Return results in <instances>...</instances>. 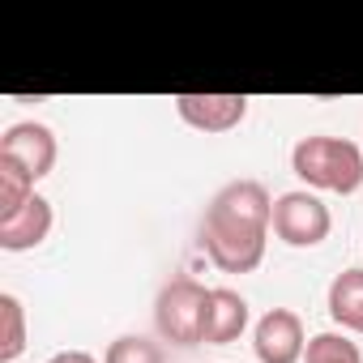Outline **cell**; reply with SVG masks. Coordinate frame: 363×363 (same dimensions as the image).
<instances>
[{"instance_id": "obj_1", "label": "cell", "mask_w": 363, "mask_h": 363, "mask_svg": "<svg viewBox=\"0 0 363 363\" xmlns=\"http://www.w3.org/2000/svg\"><path fill=\"white\" fill-rule=\"evenodd\" d=\"M274 197L261 179H231L201 218V248L223 274H252L265 261Z\"/></svg>"}, {"instance_id": "obj_2", "label": "cell", "mask_w": 363, "mask_h": 363, "mask_svg": "<svg viewBox=\"0 0 363 363\" xmlns=\"http://www.w3.org/2000/svg\"><path fill=\"white\" fill-rule=\"evenodd\" d=\"M291 171L303 179L308 189L320 193H342L350 197L363 184V150L346 137H329V133H312L299 137L291 150Z\"/></svg>"}, {"instance_id": "obj_3", "label": "cell", "mask_w": 363, "mask_h": 363, "mask_svg": "<svg viewBox=\"0 0 363 363\" xmlns=\"http://www.w3.org/2000/svg\"><path fill=\"white\" fill-rule=\"evenodd\" d=\"M206 303H210V291L197 282V278H171L158 299H154V325L162 333V342H175V346H197L201 342V325H206Z\"/></svg>"}, {"instance_id": "obj_4", "label": "cell", "mask_w": 363, "mask_h": 363, "mask_svg": "<svg viewBox=\"0 0 363 363\" xmlns=\"http://www.w3.org/2000/svg\"><path fill=\"white\" fill-rule=\"evenodd\" d=\"M274 235L282 240V244H291V248H316L325 235H329V227H333V218H329V206L316 197V193H308V189H295V193H282L278 201H274Z\"/></svg>"}, {"instance_id": "obj_5", "label": "cell", "mask_w": 363, "mask_h": 363, "mask_svg": "<svg viewBox=\"0 0 363 363\" xmlns=\"http://www.w3.org/2000/svg\"><path fill=\"white\" fill-rule=\"evenodd\" d=\"M0 158L18 162L39 184V179L52 175V167H56V133L48 124H39V120H18V124H9L0 133Z\"/></svg>"}, {"instance_id": "obj_6", "label": "cell", "mask_w": 363, "mask_h": 363, "mask_svg": "<svg viewBox=\"0 0 363 363\" xmlns=\"http://www.w3.org/2000/svg\"><path fill=\"white\" fill-rule=\"evenodd\" d=\"M252 350L261 363H299L308 350L303 320L291 308H269L252 329Z\"/></svg>"}, {"instance_id": "obj_7", "label": "cell", "mask_w": 363, "mask_h": 363, "mask_svg": "<svg viewBox=\"0 0 363 363\" xmlns=\"http://www.w3.org/2000/svg\"><path fill=\"white\" fill-rule=\"evenodd\" d=\"M175 111L197 133H231L248 116L244 94H175Z\"/></svg>"}, {"instance_id": "obj_8", "label": "cell", "mask_w": 363, "mask_h": 363, "mask_svg": "<svg viewBox=\"0 0 363 363\" xmlns=\"http://www.w3.org/2000/svg\"><path fill=\"white\" fill-rule=\"evenodd\" d=\"M52 223H56L52 201L35 193L18 214L0 218V248H5V252H30V248H39L52 235Z\"/></svg>"}, {"instance_id": "obj_9", "label": "cell", "mask_w": 363, "mask_h": 363, "mask_svg": "<svg viewBox=\"0 0 363 363\" xmlns=\"http://www.w3.org/2000/svg\"><path fill=\"white\" fill-rule=\"evenodd\" d=\"M248 329V299L231 286H214L210 303H206V325H201V342L206 346H227Z\"/></svg>"}, {"instance_id": "obj_10", "label": "cell", "mask_w": 363, "mask_h": 363, "mask_svg": "<svg viewBox=\"0 0 363 363\" xmlns=\"http://www.w3.org/2000/svg\"><path fill=\"white\" fill-rule=\"evenodd\" d=\"M329 316L333 325L363 333V269H342L329 282Z\"/></svg>"}, {"instance_id": "obj_11", "label": "cell", "mask_w": 363, "mask_h": 363, "mask_svg": "<svg viewBox=\"0 0 363 363\" xmlns=\"http://www.w3.org/2000/svg\"><path fill=\"white\" fill-rule=\"evenodd\" d=\"M26 350V308L18 295H0V363H18Z\"/></svg>"}, {"instance_id": "obj_12", "label": "cell", "mask_w": 363, "mask_h": 363, "mask_svg": "<svg viewBox=\"0 0 363 363\" xmlns=\"http://www.w3.org/2000/svg\"><path fill=\"white\" fill-rule=\"evenodd\" d=\"M35 197V179L18 167V162H9V158H0V218H9V214H18L26 201Z\"/></svg>"}, {"instance_id": "obj_13", "label": "cell", "mask_w": 363, "mask_h": 363, "mask_svg": "<svg viewBox=\"0 0 363 363\" xmlns=\"http://www.w3.org/2000/svg\"><path fill=\"white\" fill-rule=\"evenodd\" d=\"M303 363H363V350L346 337V333H316L308 337V350H303Z\"/></svg>"}, {"instance_id": "obj_14", "label": "cell", "mask_w": 363, "mask_h": 363, "mask_svg": "<svg viewBox=\"0 0 363 363\" xmlns=\"http://www.w3.org/2000/svg\"><path fill=\"white\" fill-rule=\"evenodd\" d=\"M103 363H167V359H162V346H158V342L124 333V337H116V342L107 346Z\"/></svg>"}, {"instance_id": "obj_15", "label": "cell", "mask_w": 363, "mask_h": 363, "mask_svg": "<svg viewBox=\"0 0 363 363\" xmlns=\"http://www.w3.org/2000/svg\"><path fill=\"white\" fill-rule=\"evenodd\" d=\"M48 363H99V359L86 354V350H60V354H52Z\"/></svg>"}]
</instances>
